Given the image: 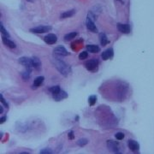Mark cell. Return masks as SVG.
<instances>
[{
  "mask_svg": "<svg viewBox=\"0 0 154 154\" xmlns=\"http://www.w3.org/2000/svg\"><path fill=\"white\" fill-rule=\"evenodd\" d=\"M54 64H55L56 68L58 69L60 73L63 74V75H68L70 73V69L64 62L61 61L59 59H54Z\"/></svg>",
  "mask_w": 154,
  "mask_h": 154,
  "instance_id": "obj_1",
  "label": "cell"
},
{
  "mask_svg": "<svg viewBox=\"0 0 154 154\" xmlns=\"http://www.w3.org/2000/svg\"><path fill=\"white\" fill-rule=\"evenodd\" d=\"M51 29V27H48V26H39V27H33V28L30 29V32L33 33H47Z\"/></svg>",
  "mask_w": 154,
  "mask_h": 154,
  "instance_id": "obj_2",
  "label": "cell"
},
{
  "mask_svg": "<svg viewBox=\"0 0 154 154\" xmlns=\"http://www.w3.org/2000/svg\"><path fill=\"white\" fill-rule=\"evenodd\" d=\"M85 66H86V68H87V70L95 71L98 67V61L95 59L89 60V61H87V63H85Z\"/></svg>",
  "mask_w": 154,
  "mask_h": 154,
  "instance_id": "obj_3",
  "label": "cell"
},
{
  "mask_svg": "<svg viewBox=\"0 0 154 154\" xmlns=\"http://www.w3.org/2000/svg\"><path fill=\"white\" fill-rule=\"evenodd\" d=\"M19 63L21 64H22L23 66H25L26 68H32L33 67V63H32V58H29V57H21L19 59Z\"/></svg>",
  "mask_w": 154,
  "mask_h": 154,
  "instance_id": "obj_4",
  "label": "cell"
},
{
  "mask_svg": "<svg viewBox=\"0 0 154 154\" xmlns=\"http://www.w3.org/2000/svg\"><path fill=\"white\" fill-rule=\"evenodd\" d=\"M44 40H45V42L46 44H49V45H53V44H55L56 42H57V38L55 34L50 33V34L46 35L45 38H44Z\"/></svg>",
  "mask_w": 154,
  "mask_h": 154,
  "instance_id": "obj_5",
  "label": "cell"
},
{
  "mask_svg": "<svg viewBox=\"0 0 154 154\" xmlns=\"http://www.w3.org/2000/svg\"><path fill=\"white\" fill-rule=\"evenodd\" d=\"M128 146H129V149L133 152H138L140 149V145L137 141H134V140H129L128 141Z\"/></svg>",
  "mask_w": 154,
  "mask_h": 154,
  "instance_id": "obj_6",
  "label": "cell"
},
{
  "mask_svg": "<svg viewBox=\"0 0 154 154\" xmlns=\"http://www.w3.org/2000/svg\"><path fill=\"white\" fill-rule=\"evenodd\" d=\"M117 28L121 33H130V26L129 24H122L118 23L117 24Z\"/></svg>",
  "mask_w": 154,
  "mask_h": 154,
  "instance_id": "obj_7",
  "label": "cell"
},
{
  "mask_svg": "<svg viewBox=\"0 0 154 154\" xmlns=\"http://www.w3.org/2000/svg\"><path fill=\"white\" fill-rule=\"evenodd\" d=\"M67 97H68L67 93H65L64 91H62V90H60L58 93L53 94V99H55L56 101H60L63 99H66Z\"/></svg>",
  "mask_w": 154,
  "mask_h": 154,
  "instance_id": "obj_8",
  "label": "cell"
},
{
  "mask_svg": "<svg viewBox=\"0 0 154 154\" xmlns=\"http://www.w3.org/2000/svg\"><path fill=\"white\" fill-rule=\"evenodd\" d=\"M53 52L55 54H57V55H59V56H68L69 55V52L67 51V50L63 46H58V47L55 48Z\"/></svg>",
  "mask_w": 154,
  "mask_h": 154,
  "instance_id": "obj_9",
  "label": "cell"
},
{
  "mask_svg": "<svg viewBox=\"0 0 154 154\" xmlns=\"http://www.w3.org/2000/svg\"><path fill=\"white\" fill-rule=\"evenodd\" d=\"M107 145H108L109 149H111V151L114 152V153H119L118 152V150H119L118 144H117V142H115V141H108Z\"/></svg>",
  "mask_w": 154,
  "mask_h": 154,
  "instance_id": "obj_10",
  "label": "cell"
},
{
  "mask_svg": "<svg viewBox=\"0 0 154 154\" xmlns=\"http://www.w3.org/2000/svg\"><path fill=\"white\" fill-rule=\"evenodd\" d=\"M87 28L90 30V31L93 32V33H97L98 32V29H97V27H96L94 22L92 21L90 17H88L87 19Z\"/></svg>",
  "mask_w": 154,
  "mask_h": 154,
  "instance_id": "obj_11",
  "label": "cell"
},
{
  "mask_svg": "<svg viewBox=\"0 0 154 154\" xmlns=\"http://www.w3.org/2000/svg\"><path fill=\"white\" fill-rule=\"evenodd\" d=\"M113 54L114 52H113L112 49H108L102 53V58H103V60H107V59L111 58V57H112Z\"/></svg>",
  "mask_w": 154,
  "mask_h": 154,
  "instance_id": "obj_12",
  "label": "cell"
},
{
  "mask_svg": "<svg viewBox=\"0 0 154 154\" xmlns=\"http://www.w3.org/2000/svg\"><path fill=\"white\" fill-rule=\"evenodd\" d=\"M32 63H33V67H34V69H36L37 70H39V69L41 67L40 60L37 57H32Z\"/></svg>",
  "mask_w": 154,
  "mask_h": 154,
  "instance_id": "obj_13",
  "label": "cell"
},
{
  "mask_svg": "<svg viewBox=\"0 0 154 154\" xmlns=\"http://www.w3.org/2000/svg\"><path fill=\"white\" fill-rule=\"evenodd\" d=\"M2 40H3V43L5 45H7V46L10 47V48H15V44L14 43L13 41H11L10 39H7V37H2Z\"/></svg>",
  "mask_w": 154,
  "mask_h": 154,
  "instance_id": "obj_14",
  "label": "cell"
},
{
  "mask_svg": "<svg viewBox=\"0 0 154 154\" xmlns=\"http://www.w3.org/2000/svg\"><path fill=\"white\" fill-rule=\"evenodd\" d=\"M87 49L89 52H92V53H97L100 51V48L94 45H88L87 46Z\"/></svg>",
  "mask_w": 154,
  "mask_h": 154,
  "instance_id": "obj_15",
  "label": "cell"
},
{
  "mask_svg": "<svg viewBox=\"0 0 154 154\" xmlns=\"http://www.w3.org/2000/svg\"><path fill=\"white\" fill-rule=\"evenodd\" d=\"M99 39H100V44L103 46H105V45H106L108 43H109V40H108L106 35L105 34V33H100L99 34Z\"/></svg>",
  "mask_w": 154,
  "mask_h": 154,
  "instance_id": "obj_16",
  "label": "cell"
},
{
  "mask_svg": "<svg viewBox=\"0 0 154 154\" xmlns=\"http://www.w3.org/2000/svg\"><path fill=\"white\" fill-rule=\"evenodd\" d=\"M44 80H45L44 76H39V77H37V78H36V79L34 80V81H33V87H39V86H41L42 83L44 82Z\"/></svg>",
  "mask_w": 154,
  "mask_h": 154,
  "instance_id": "obj_17",
  "label": "cell"
},
{
  "mask_svg": "<svg viewBox=\"0 0 154 154\" xmlns=\"http://www.w3.org/2000/svg\"><path fill=\"white\" fill-rule=\"evenodd\" d=\"M77 35V33L76 32H72V33H69L68 34H66L64 36V40L66 41H69V40H71V39H75Z\"/></svg>",
  "mask_w": 154,
  "mask_h": 154,
  "instance_id": "obj_18",
  "label": "cell"
},
{
  "mask_svg": "<svg viewBox=\"0 0 154 154\" xmlns=\"http://www.w3.org/2000/svg\"><path fill=\"white\" fill-rule=\"evenodd\" d=\"M75 13V9H72V10H69V11H66V12H63V14L61 15V18H67V17H70L74 14Z\"/></svg>",
  "mask_w": 154,
  "mask_h": 154,
  "instance_id": "obj_19",
  "label": "cell"
},
{
  "mask_svg": "<svg viewBox=\"0 0 154 154\" xmlns=\"http://www.w3.org/2000/svg\"><path fill=\"white\" fill-rule=\"evenodd\" d=\"M31 68H27V69H26L25 71L22 72V74H21V76H22V78L24 80H27L29 79L30 77V74H31Z\"/></svg>",
  "mask_w": 154,
  "mask_h": 154,
  "instance_id": "obj_20",
  "label": "cell"
},
{
  "mask_svg": "<svg viewBox=\"0 0 154 154\" xmlns=\"http://www.w3.org/2000/svg\"><path fill=\"white\" fill-rule=\"evenodd\" d=\"M96 101H97V96L96 95H93V96H90L89 99H88V102H89V105H94Z\"/></svg>",
  "mask_w": 154,
  "mask_h": 154,
  "instance_id": "obj_21",
  "label": "cell"
},
{
  "mask_svg": "<svg viewBox=\"0 0 154 154\" xmlns=\"http://www.w3.org/2000/svg\"><path fill=\"white\" fill-rule=\"evenodd\" d=\"M87 143H88V141H87V139H81L77 141V145L80 146V147H84V146H86Z\"/></svg>",
  "mask_w": 154,
  "mask_h": 154,
  "instance_id": "obj_22",
  "label": "cell"
},
{
  "mask_svg": "<svg viewBox=\"0 0 154 154\" xmlns=\"http://www.w3.org/2000/svg\"><path fill=\"white\" fill-rule=\"evenodd\" d=\"M0 30H1V33H3V35H5L6 37H8L9 38V33L7 32V30H5L4 28V27H3V23H0Z\"/></svg>",
  "mask_w": 154,
  "mask_h": 154,
  "instance_id": "obj_23",
  "label": "cell"
},
{
  "mask_svg": "<svg viewBox=\"0 0 154 154\" xmlns=\"http://www.w3.org/2000/svg\"><path fill=\"white\" fill-rule=\"evenodd\" d=\"M60 90H61V89H60L59 86H55V87H51V88H50V91L51 92V93H52V94H55V93H58Z\"/></svg>",
  "mask_w": 154,
  "mask_h": 154,
  "instance_id": "obj_24",
  "label": "cell"
},
{
  "mask_svg": "<svg viewBox=\"0 0 154 154\" xmlns=\"http://www.w3.org/2000/svg\"><path fill=\"white\" fill-rule=\"evenodd\" d=\"M87 57H88V53H87V51H82V52L80 53V55H79L80 60H84V59L87 58Z\"/></svg>",
  "mask_w": 154,
  "mask_h": 154,
  "instance_id": "obj_25",
  "label": "cell"
},
{
  "mask_svg": "<svg viewBox=\"0 0 154 154\" xmlns=\"http://www.w3.org/2000/svg\"><path fill=\"white\" fill-rule=\"evenodd\" d=\"M115 136H116V138H117V140H118V141H121V140H123V138H124V134L119 132V133L116 134Z\"/></svg>",
  "mask_w": 154,
  "mask_h": 154,
  "instance_id": "obj_26",
  "label": "cell"
},
{
  "mask_svg": "<svg viewBox=\"0 0 154 154\" xmlns=\"http://www.w3.org/2000/svg\"><path fill=\"white\" fill-rule=\"evenodd\" d=\"M1 102H2V104H3V105H4V106H5L6 108H8V106H9V105H8V104L5 102L4 99H3V95H1Z\"/></svg>",
  "mask_w": 154,
  "mask_h": 154,
  "instance_id": "obj_27",
  "label": "cell"
},
{
  "mask_svg": "<svg viewBox=\"0 0 154 154\" xmlns=\"http://www.w3.org/2000/svg\"><path fill=\"white\" fill-rule=\"evenodd\" d=\"M40 153H52V152L49 149H44L40 151Z\"/></svg>",
  "mask_w": 154,
  "mask_h": 154,
  "instance_id": "obj_28",
  "label": "cell"
},
{
  "mask_svg": "<svg viewBox=\"0 0 154 154\" xmlns=\"http://www.w3.org/2000/svg\"><path fill=\"white\" fill-rule=\"evenodd\" d=\"M68 136H69V140H74V138H75V136H74V132L73 131H70L69 133V135H68Z\"/></svg>",
  "mask_w": 154,
  "mask_h": 154,
  "instance_id": "obj_29",
  "label": "cell"
},
{
  "mask_svg": "<svg viewBox=\"0 0 154 154\" xmlns=\"http://www.w3.org/2000/svg\"><path fill=\"white\" fill-rule=\"evenodd\" d=\"M5 121H6V117H2V118L0 119V123H1V124H3V123H4Z\"/></svg>",
  "mask_w": 154,
  "mask_h": 154,
  "instance_id": "obj_30",
  "label": "cell"
},
{
  "mask_svg": "<svg viewBox=\"0 0 154 154\" xmlns=\"http://www.w3.org/2000/svg\"><path fill=\"white\" fill-rule=\"evenodd\" d=\"M0 113H3V107L0 106Z\"/></svg>",
  "mask_w": 154,
  "mask_h": 154,
  "instance_id": "obj_31",
  "label": "cell"
},
{
  "mask_svg": "<svg viewBox=\"0 0 154 154\" xmlns=\"http://www.w3.org/2000/svg\"><path fill=\"white\" fill-rule=\"evenodd\" d=\"M27 2H31V3H33V2H34L35 0H27Z\"/></svg>",
  "mask_w": 154,
  "mask_h": 154,
  "instance_id": "obj_32",
  "label": "cell"
}]
</instances>
